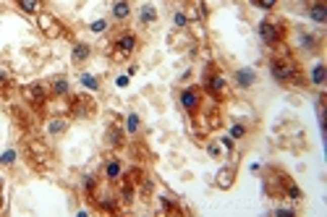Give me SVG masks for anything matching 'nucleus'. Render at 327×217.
Masks as SVG:
<instances>
[{"label":"nucleus","mask_w":327,"mask_h":217,"mask_svg":"<svg viewBox=\"0 0 327 217\" xmlns=\"http://www.w3.org/2000/svg\"><path fill=\"white\" fill-rule=\"evenodd\" d=\"M113 16H115L118 21H123V19H129V16H131V6H129V0H115V3H113Z\"/></svg>","instance_id":"2eb2a0df"},{"label":"nucleus","mask_w":327,"mask_h":217,"mask_svg":"<svg viewBox=\"0 0 327 217\" xmlns=\"http://www.w3.org/2000/svg\"><path fill=\"white\" fill-rule=\"evenodd\" d=\"M139 19H142V24H152L154 19H157V11H154L152 6H144L142 11H139Z\"/></svg>","instance_id":"6ab92c4d"},{"label":"nucleus","mask_w":327,"mask_h":217,"mask_svg":"<svg viewBox=\"0 0 327 217\" xmlns=\"http://www.w3.org/2000/svg\"><path fill=\"white\" fill-rule=\"evenodd\" d=\"M81 84H84L87 89H100V79H97V76H89V73L81 76Z\"/></svg>","instance_id":"393cba45"},{"label":"nucleus","mask_w":327,"mask_h":217,"mask_svg":"<svg viewBox=\"0 0 327 217\" xmlns=\"http://www.w3.org/2000/svg\"><path fill=\"white\" fill-rule=\"evenodd\" d=\"M13 160H16V152H13V149H8V152L0 154V162H3V165H8V162H13Z\"/></svg>","instance_id":"cd10ccee"},{"label":"nucleus","mask_w":327,"mask_h":217,"mask_svg":"<svg viewBox=\"0 0 327 217\" xmlns=\"http://www.w3.org/2000/svg\"><path fill=\"white\" fill-rule=\"evenodd\" d=\"M37 24H39V29L45 32V37H50V39H55V37H63V34H66V29L60 26V21H58L55 16H50V13H42Z\"/></svg>","instance_id":"9d476101"},{"label":"nucleus","mask_w":327,"mask_h":217,"mask_svg":"<svg viewBox=\"0 0 327 217\" xmlns=\"http://www.w3.org/2000/svg\"><path fill=\"white\" fill-rule=\"evenodd\" d=\"M254 79H257V76H254L252 68H241V71H236V84H238L241 89H249V86L254 84Z\"/></svg>","instance_id":"4468645a"},{"label":"nucleus","mask_w":327,"mask_h":217,"mask_svg":"<svg viewBox=\"0 0 327 217\" xmlns=\"http://www.w3.org/2000/svg\"><path fill=\"white\" fill-rule=\"evenodd\" d=\"M199 105H201V97H199V89L196 86H186L181 92V107L186 113H189L191 118L199 113Z\"/></svg>","instance_id":"6e6552de"},{"label":"nucleus","mask_w":327,"mask_h":217,"mask_svg":"<svg viewBox=\"0 0 327 217\" xmlns=\"http://www.w3.org/2000/svg\"><path fill=\"white\" fill-rule=\"evenodd\" d=\"M11 84H13V76H11L6 68H0V92L11 89Z\"/></svg>","instance_id":"b1692460"},{"label":"nucleus","mask_w":327,"mask_h":217,"mask_svg":"<svg viewBox=\"0 0 327 217\" xmlns=\"http://www.w3.org/2000/svg\"><path fill=\"white\" fill-rule=\"evenodd\" d=\"M68 81L66 79H55V81H50V92H53V95H60V97H63V95H68Z\"/></svg>","instance_id":"a211bd4d"},{"label":"nucleus","mask_w":327,"mask_h":217,"mask_svg":"<svg viewBox=\"0 0 327 217\" xmlns=\"http://www.w3.org/2000/svg\"><path fill=\"white\" fill-rule=\"evenodd\" d=\"M205 86H207V92H210L215 100H223L225 97V76L220 71L210 68L207 71V79H205Z\"/></svg>","instance_id":"423d86ee"},{"label":"nucleus","mask_w":327,"mask_h":217,"mask_svg":"<svg viewBox=\"0 0 327 217\" xmlns=\"http://www.w3.org/2000/svg\"><path fill=\"white\" fill-rule=\"evenodd\" d=\"M95 110H97L95 100H89V97H84V95L71 97V115H76V118H89V115H95Z\"/></svg>","instance_id":"0eeeda50"},{"label":"nucleus","mask_w":327,"mask_h":217,"mask_svg":"<svg viewBox=\"0 0 327 217\" xmlns=\"http://www.w3.org/2000/svg\"><path fill=\"white\" fill-rule=\"evenodd\" d=\"M257 32L262 37V42L267 45V48H277L280 42L285 37V26L280 24V19H272V21H259Z\"/></svg>","instance_id":"7ed1b4c3"},{"label":"nucleus","mask_w":327,"mask_h":217,"mask_svg":"<svg viewBox=\"0 0 327 217\" xmlns=\"http://www.w3.org/2000/svg\"><path fill=\"white\" fill-rule=\"evenodd\" d=\"M26 160L32 162L37 170H45L48 162H50V152H48V147H45L39 139H32V142L26 144Z\"/></svg>","instance_id":"20e7f679"},{"label":"nucleus","mask_w":327,"mask_h":217,"mask_svg":"<svg viewBox=\"0 0 327 217\" xmlns=\"http://www.w3.org/2000/svg\"><path fill=\"white\" fill-rule=\"evenodd\" d=\"M233 178H236V167H225L220 176H217V186H223V189H230L233 186Z\"/></svg>","instance_id":"f3484780"},{"label":"nucleus","mask_w":327,"mask_h":217,"mask_svg":"<svg viewBox=\"0 0 327 217\" xmlns=\"http://www.w3.org/2000/svg\"><path fill=\"white\" fill-rule=\"evenodd\" d=\"M309 19L314 21V24H324L327 21V0H309Z\"/></svg>","instance_id":"9b49d317"},{"label":"nucleus","mask_w":327,"mask_h":217,"mask_svg":"<svg viewBox=\"0 0 327 217\" xmlns=\"http://www.w3.org/2000/svg\"><path fill=\"white\" fill-rule=\"evenodd\" d=\"M48 131H50V134H63V131H66V120H63V118H53V120L48 123Z\"/></svg>","instance_id":"5701e85b"},{"label":"nucleus","mask_w":327,"mask_h":217,"mask_svg":"<svg viewBox=\"0 0 327 217\" xmlns=\"http://www.w3.org/2000/svg\"><path fill=\"white\" fill-rule=\"evenodd\" d=\"M311 81H314L317 86L324 84V63H317L314 68H311Z\"/></svg>","instance_id":"aec40b11"},{"label":"nucleus","mask_w":327,"mask_h":217,"mask_svg":"<svg viewBox=\"0 0 327 217\" xmlns=\"http://www.w3.org/2000/svg\"><path fill=\"white\" fill-rule=\"evenodd\" d=\"M105 176L110 178V181H118V178L123 176V165H120L118 160H107V162H105Z\"/></svg>","instance_id":"dca6fc26"},{"label":"nucleus","mask_w":327,"mask_h":217,"mask_svg":"<svg viewBox=\"0 0 327 217\" xmlns=\"http://www.w3.org/2000/svg\"><path fill=\"white\" fill-rule=\"evenodd\" d=\"M230 134H233V136H236V139H241V136L246 134V128L241 126V123H236V126H233V128H230Z\"/></svg>","instance_id":"c756f323"},{"label":"nucleus","mask_w":327,"mask_h":217,"mask_svg":"<svg viewBox=\"0 0 327 217\" xmlns=\"http://www.w3.org/2000/svg\"><path fill=\"white\" fill-rule=\"evenodd\" d=\"M264 189H267L270 196H291V199H301V191H299V186H296L283 170H270V176L267 181H264Z\"/></svg>","instance_id":"f03ea898"},{"label":"nucleus","mask_w":327,"mask_h":217,"mask_svg":"<svg viewBox=\"0 0 327 217\" xmlns=\"http://www.w3.org/2000/svg\"><path fill=\"white\" fill-rule=\"evenodd\" d=\"M275 214H296L293 209H275Z\"/></svg>","instance_id":"2f4dec72"},{"label":"nucleus","mask_w":327,"mask_h":217,"mask_svg":"<svg viewBox=\"0 0 327 217\" xmlns=\"http://www.w3.org/2000/svg\"><path fill=\"white\" fill-rule=\"evenodd\" d=\"M92 55V48L87 42H76L73 45V50H71V58H73V63H84V60Z\"/></svg>","instance_id":"ddd939ff"},{"label":"nucleus","mask_w":327,"mask_h":217,"mask_svg":"<svg viewBox=\"0 0 327 217\" xmlns=\"http://www.w3.org/2000/svg\"><path fill=\"white\" fill-rule=\"evenodd\" d=\"M105 26H107L105 21H95V24H92V32H102Z\"/></svg>","instance_id":"7c9ffc66"},{"label":"nucleus","mask_w":327,"mask_h":217,"mask_svg":"<svg viewBox=\"0 0 327 217\" xmlns=\"http://www.w3.org/2000/svg\"><path fill=\"white\" fill-rule=\"evenodd\" d=\"M126 128H129L131 134H136V131H139V115H134V113L129 115V120H126Z\"/></svg>","instance_id":"a878e982"},{"label":"nucleus","mask_w":327,"mask_h":217,"mask_svg":"<svg viewBox=\"0 0 327 217\" xmlns=\"http://www.w3.org/2000/svg\"><path fill=\"white\" fill-rule=\"evenodd\" d=\"M16 3L24 13H37L39 11V0H16Z\"/></svg>","instance_id":"412c9836"},{"label":"nucleus","mask_w":327,"mask_h":217,"mask_svg":"<svg viewBox=\"0 0 327 217\" xmlns=\"http://www.w3.org/2000/svg\"><path fill=\"white\" fill-rule=\"evenodd\" d=\"M136 45H139V39H136L131 32L120 34V37L113 42V55H115V58H129V55L136 50Z\"/></svg>","instance_id":"1a4fd4ad"},{"label":"nucleus","mask_w":327,"mask_h":217,"mask_svg":"<svg viewBox=\"0 0 327 217\" xmlns=\"http://www.w3.org/2000/svg\"><path fill=\"white\" fill-rule=\"evenodd\" d=\"M107 147H113V149H120L123 147V131L115 126V123L107 126Z\"/></svg>","instance_id":"f8f14e48"},{"label":"nucleus","mask_w":327,"mask_h":217,"mask_svg":"<svg viewBox=\"0 0 327 217\" xmlns=\"http://www.w3.org/2000/svg\"><path fill=\"white\" fill-rule=\"evenodd\" d=\"M173 24H176V26H186V24H189L186 13H176V16H173Z\"/></svg>","instance_id":"c85d7f7f"},{"label":"nucleus","mask_w":327,"mask_h":217,"mask_svg":"<svg viewBox=\"0 0 327 217\" xmlns=\"http://www.w3.org/2000/svg\"><path fill=\"white\" fill-rule=\"evenodd\" d=\"M24 100L29 107H34V110H42L45 102H48V86L42 81H34V84H26L24 86Z\"/></svg>","instance_id":"39448f33"},{"label":"nucleus","mask_w":327,"mask_h":217,"mask_svg":"<svg viewBox=\"0 0 327 217\" xmlns=\"http://www.w3.org/2000/svg\"><path fill=\"white\" fill-rule=\"evenodd\" d=\"M299 39H301L299 45H301L304 50H317V37H311V34L301 32V37H299Z\"/></svg>","instance_id":"4be33fe9"},{"label":"nucleus","mask_w":327,"mask_h":217,"mask_svg":"<svg viewBox=\"0 0 327 217\" xmlns=\"http://www.w3.org/2000/svg\"><path fill=\"white\" fill-rule=\"evenodd\" d=\"M252 3H254L257 8H264V11H270V8H275V3H277V0H252Z\"/></svg>","instance_id":"bb28decb"},{"label":"nucleus","mask_w":327,"mask_h":217,"mask_svg":"<svg viewBox=\"0 0 327 217\" xmlns=\"http://www.w3.org/2000/svg\"><path fill=\"white\" fill-rule=\"evenodd\" d=\"M270 71H272V79L280 81V84L306 86V79H304L301 66L296 63V58H291L288 53H285V55H275V58L270 60Z\"/></svg>","instance_id":"f257e3e1"}]
</instances>
